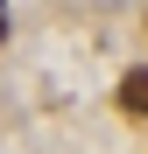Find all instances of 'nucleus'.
<instances>
[{
    "label": "nucleus",
    "mask_w": 148,
    "mask_h": 154,
    "mask_svg": "<svg viewBox=\"0 0 148 154\" xmlns=\"http://www.w3.org/2000/svg\"><path fill=\"white\" fill-rule=\"evenodd\" d=\"M0 42H7V14H0Z\"/></svg>",
    "instance_id": "f03ea898"
},
{
    "label": "nucleus",
    "mask_w": 148,
    "mask_h": 154,
    "mask_svg": "<svg viewBox=\"0 0 148 154\" xmlns=\"http://www.w3.org/2000/svg\"><path fill=\"white\" fill-rule=\"evenodd\" d=\"M120 105L148 119V70H127V77H120Z\"/></svg>",
    "instance_id": "f257e3e1"
}]
</instances>
